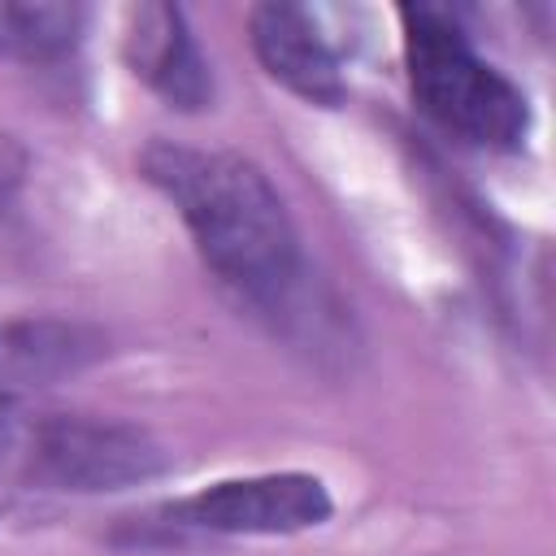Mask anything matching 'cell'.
Here are the masks:
<instances>
[{
    "instance_id": "cell-1",
    "label": "cell",
    "mask_w": 556,
    "mask_h": 556,
    "mask_svg": "<svg viewBox=\"0 0 556 556\" xmlns=\"http://www.w3.org/2000/svg\"><path fill=\"white\" fill-rule=\"evenodd\" d=\"M143 178L178 208L204 265L252 304H282L300 278V239L278 187L235 152L148 143Z\"/></svg>"
},
{
    "instance_id": "cell-2",
    "label": "cell",
    "mask_w": 556,
    "mask_h": 556,
    "mask_svg": "<svg viewBox=\"0 0 556 556\" xmlns=\"http://www.w3.org/2000/svg\"><path fill=\"white\" fill-rule=\"evenodd\" d=\"M404 65L426 117L478 148H521L530 135V104L517 83L486 65L460 22L434 4H404Z\"/></svg>"
},
{
    "instance_id": "cell-3",
    "label": "cell",
    "mask_w": 556,
    "mask_h": 556,
    "mask_svg": "<svg viewBox=\"0 0 556 556\" xmlns=\"http://www.w3.org/2000/svg\"><path fill=\"white\" fill-rule=\"evenodd\" d=\"M13 465L39 486L96 495L161 478L169 469V452L143 426L56 413L22 430Z\"/></svg>"
},
{
    "instance_id": "cell-4",
    "label": "cell",
    "mask_w": 556,
    "mask_h": 556,
    "mask_svg": "<svg viewBox=\"0 0 556 556\" xmlns=\"http://www.w3.org/2000/svg\"><path fill=\"white\" fill-rule=\"evenodd\" d=\"M330 491L313 473H252L213 482L165 513L213 534H300L330 517Z\"/></svg>"
},
{
    "instance_id": "cell-5",
    "label": "cell",
    "mask_w": 556,
    "mask_h": 556,
    "mask_svg": "<svg viewBox=\"0 0 556 556\" xmlns=\"http://www.w3.org/2000/svg\"><path fill=\"white\" fill-rule=\"evenodd\" d=\"M122 52L135 78H143L165 104L195 113L213 100L208 61L187 26V13L174 4H135L126 9Z\"/></svg>"
},
{
    "instance_id": "cell-6",
    "label": "cell",
    "mask_w": 556,
    "mask_h": 556,
    "mask_svg": "<svg viewBox=\"0 0 556 556\" xmlns=\"http://www.w3.org/2000/svg\"><path fill=\"white\" fill-rule=\"evenodd\" d=\"M248 35H252V52L265 65V74L274 83H282L287 91H295L308 104L321 109H339L348 96L343 70L334 48L326 43V35L317 30L313 13L300 4H256L248 13Z\"/></svg>"
},
{
    "instance_id": "cell-7",
    "label": "cell",
    "mask_w": 556,
    "mask_h": 556,
    "mask_svg": "<svg viewBox=\"0 0 556 556\" xmlns=\"http://www.w3.org/2000/svg\"><path fill=\"white\" fill-rule=\"evenodd\" d=\"M100 352H104L100 334L78 321H61V317L4 321L0 326V391L13 395V387L74 374L91 365Z\"/></svg>"
},
{
    "instance_id": "cell-8",
    "label": "cell",
    "mask_w": 556,
    "mask_h": 556,
    "mask_svg": "<svg viewBox=\"0 0 556 556\" xmlns=\"http://www.w3.org/2000/svg\"><path fill=\"white\" fill-rule=\"evenodd\" d=\"M87 13L78 4H13L0 0V56L48 65L78 48Z\"/></svg>"
},
{
    "instance_id": "cell-9",
    "label": "cell",
    "mask_w": 556,
    "mask_h": 556,
    "mask_svg": "<svg viewBox=\"0 0 556 556\" xmlns=\"http://www.w3.org/2000/svg\"><path fill=\"white\" fill-rule=\"evenodd\" d=\"M22 430H26V421H22L17 404H13V395H4V391H0V469H4V465H13L17 443H22Z\"/></svg>"
},
{
    "instance_id": "cell-10",
    "label": "cell",
    "mask_w": 556,
    "mask_h": 556,
    "mask_svg": "<svg viewBox=\"0 0 556 556\" xmlns=\"http://www.w3.org/2000/svg\"><path fill=\"white\" fill-rule=\"evenodd\" d=\"M17 178H22V152L0 135V191H4V187H13Z\"/></svg>"
},
{
    "instance_id": "cell-11",
    "label": "cell",
    "mask_w": 556,
    "mask_h": 556,
    "mask_svg": "<svg viewBox=\"0 0 556 556\" xmlns=\"http://www.w3.org/2000/svg\"><path fill=\"white\" fill-rule=\"evenodd\" d=\"M4 504H9V500H4V486H0V513H4Z\"/></svg>"
}]
</instances>
